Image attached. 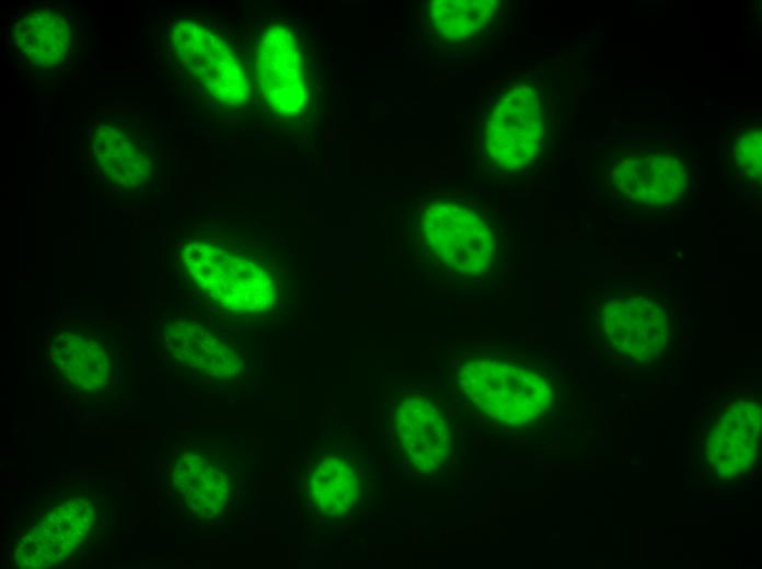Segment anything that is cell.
Returning a JSON list of instances; mask_svg holds the SVG:
<instances>
[{"instance_id":"obj_19","label":"cell","mask_w":762,"mask_h":569,"mask_svg":"<svg viewBox=\"0 0 762 569\" xmlns=\"http://www.w3.org/2000/svg\"><path fill=\"white\" fill-rule=\"evenodd\" d=\"M70 548L57 542L39 524L22 538L15 550L16 562L23 568H46L64 560Z\"/></svg>"},{"instance_id":"obj_9","label":"cell","mask_w":762,"mask_h":569,"mask_svg":"<svg viewBox=\"0 0 762 569\" xmlns=\"http://www.w3.org/2000/svg\"><path fill=\"white\" fill-rule=\"evenodd\" d=\"M394 425L402 452L418 471L436 473L448 463L453 452V433L434 400H402L394 413Z\"/></svg>"},{"instance_id":"obj_3","label":"cell","mask_w":762,"mask_h":569,"mask_svg":"<svg viewBox=\"0 0 762 569\" xmlns=\"http://www.w3.org/2000/svg\"><path fill=\"white\" fill-rule=\"evenodd\" d=\"M546 105L530 80L505 84L487 107L482 124V152L501 172L527 171L544 154Z\"/></svg>"},{"instance_id":"obj_6","label":"cell","mask_w":762,"mask_h":569,"mask_svg":"<svg viewBox=\"0 0 762 569\" xmlns=\"http://www.w3.org/2000/svg\"><path fill=\"white\" fill-rule=\"evenodd\" d=\"M175 56L206 92L224 105L247 98L246 74L227 43L192 19L177 21L171 32Z\"/></svg>"},{"instance_id":"obj_11","label":"cell","mask_w":762,"mask_h":569,"mask_svg":"<svg viewBox=\"0 0 762 569\" xmlns=\"http://www.w3.org/2000/svg\"><path fill=\"white\" fill-rule=\"evenodd\" d=\"M165 341L173 355L188 368L227 379L241 371L239 353L204 326L174 321L165 328Z\"/></svg>"},{"instance_id":"obj_12","label":"cell","mask_w":762,"mask_h":569,"mask_svg":"<svg viewBox=\"0 0 762 569\" xmlns=\"http://www.w3.org/2000/svg\"><path fill=\"white\" fill-rule=\"evenodd\" d=\"M93 152L106 177L122 188H139L150 177L153 165L150 153L120 126L104 124L97 127Z\"/></svg>"},{"instance_id":"obj_1","label":"cell","mask_w":762,"mask_h":569,"mask_svg":"<svg viewBox=\"0 0 762 569\" xmlns=\"http://www.w3.org/2000/svg\"><path fill=\"white\" fill-rule=\"evenodd\" d=\"M459 385L472 406L496 423L530 425L553 406L552 380L533 367L478 357L465 360L458 370Z\"/></svg>"},{"instance_id":"obj_7","label":"cell","mask_w":762,"mask_h":569,"mask_svg":"<svg viewBox=\"0 0 762 569\" xmlns=\"http://www.w3.org/2000/svg\"><path fill=\"white\" fill-rule=\"evenodd\" d=\"M685 177L683 159L672 153H627L612 169V183L617 195L637 207L674 204L683 195Z\"/></svg>"},{"instance_id":"obj_10","label":"cell","mask_w":762,"mask_h":569,"mask_svg":"<svg viewBox=\"0 0 762 569\" xmlns=\"http://www.w3.org/2000/svg\"><path fill=\"white\" fill-rule=\"evenodd\" d=\"M760 441V405L746 400L736 402L723 410L708 430L706 456L721 477H738L755 464Z\"/></svg>"},{"instance_id":"obj_8","label":"cell","mask_w":762,"mask_h":569,"mask_svg":"<svg viewBox=\"0 0 762 569\" xmlns=\"http://www.w3.org/2000/svg\"><path fill=\"white\" fill-rule=\"evenodd\" d=\"M299 44L282 25L270 26L262 36L256 56V77L265 102L276 113L292 115L304 102V82Z\"/></svg>"},{"instance_id":"obj_18","label":"cell","mask_w":762,"mask_h":569,"mask_svg":"<svg viewBox=\"0 0 762 569\" xmlns=\"http://www.w3.org/2000/svg\"><path fill=\"white\" fill-rule=\"evenodd\" d=\"M92 509L83 500L71 499L51 510L41 525L57 542L71 549L86 538L92 526Z\"/></svg>"},{"instance_id":"obj_5","label":"cell","mask_w":762,"mask_h":569,"mask_svg":"<svg viewBox=\"0 0 762 569\" xmlns=\"http://www.w3.org/2000/svg\"><path fill=\"white\" fill-rule=\"evenodd\" d=\"M600 335L605 347L635 363H649L666 350L671 314L658 293L616 292L607 295L597 311Z\"/></svg>"},{"instance_id":"obj_14","label":"cell","mask_w":762,"mask_h":569,"mask_svg":"<svg viewBox=\"0 0 762 569\" xmlns=\"http://www.w3.org/2000/svg\"><path fill=\"white\" fill-rule=\"evenodd\" d=\"M14 42L28 62L53 68L62 63L71 49L72 27L65 15L38 9L16 22Z\"/></svg>"},{"instance_id":"obj_13","label":"cell","mask_w":762,"mask_h":569,"mask_svg":"<svg viewBox=\"0 0 762 569\" xmlns=\"http://www.w3.org/2000/svg\"><path fill=\"white\" fill-rule=\"evenodd\" d=\"M173 484L188 508L204 518L218 515L229 500L230 485L223 469L213 460L197 453L176 460Z\"/></svg>"},{"instance_id":"obj_4","label":"cell","mask_w":762,"mask_h":569,"mask_svg":"<svg viewBox=\"0 0 762 569\" xmlns=\"http://www.w3.org/2000/svg\"><path fill=\"white\" fill-rule=\"evenodd\" d=\"M182 259L190 278L223 309L256 315L273 309L276 286L257 262L211 243H190Z\"/></svg>"},{"instance_id":"obj_17","label":"cell","mask_w":762,"mask_h":569,"mask_svg":"<svg viewBox=\"0 0 762 569\" xmlns=\"http://www.w3.org/2000/svg\"><path fill=\"white\" fill-rule=\"evenodd\" d=\"M497 1H434L429 10L440 39L466 43L488 31L498 11Z\"/></svg>"},{"instance_id":"obj_2","label":"cell","mask_w":762,"mask_h":569,"mask_svg":"<svg viewBox=\"0 0 762 569\" xmlns=\"http://www.w3.org/2000/svg\"><path fill=\"white\" fill-rule=\"evenodd\" d=\"M419 233L428 256L450 275L480 278L495 263L496 229L483 209L465 200H428L419 218Z\"/></svg>"},{"instance_id":"obj_20","label":"cell","mask_w":762,"mask_h":569,"mask_svg":"<svg viewBox=\"0 0 762 569\" xmlns=\"http://www.w3.org/2000/svg\"><path fill=\"white\" fill-rule=\"evenodd\" d=\"M735 162L743 181L757 183L761 179V129L744 130L735 144Z\"/></svg>"},{"instance_id":"obj_15","label":"cell","mask_w":762,"mask_h":569,"mask_svg":"<svg viewBox=\"0 0 762 569\" xmlns=\"http://www.w3.org/2000/svg\"><path fill=\"white\" fill-rule=\"evenodd\" d=\"M357 467L339 456L320 460L308 477V492L313 507L328 519H343L362 496Z\"/></svg>"},{"instance_id":"obj_16","label":"cell","mask_w":762,"mask_h":569,"mask_svg":"<svg viewBox=\"0 0 762 569\" xmlns=\"http://www.w3.org/2000/svg\"><path fill=\"white\" fill-rule=\"evenodd\" d=\"M50 359L68 382L81 390H100L108 381V355L92 337L78 333L59 335L50 346Z\"/></svg>"}]
</instances>
